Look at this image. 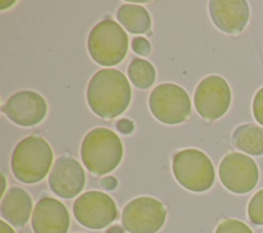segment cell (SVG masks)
I'll return each mask as SVG.
<instances>
[{"label":"cell","instance_id":"1","mask_svg":"<svg viewBox=\"0 0 263 233\" xmlns=\"http://www.w3.org/2000/svg\"><path fill=\"white\" fill-rule=\"evenodd\" d=\"M132 90L123 73L116 69H103L90 79L86 99L89 108L102 118L112 119L128 107Z\"/></svg>","mask_w":263,"mask_h":233},{"label":"cell","instance_id":"2","mask_svg":"<svg viewBox=\"0 0 263 233\" xmlns=\"http://www.w3.org/2000/svg\"><path fill=\"white\" fill-rule=\"evenodd\" d=\"M123 154L119 137L111 129L97 127L83 139L80 155L84 166L93 174H106L115 169Z\"/></svg>","mask_w":263,"mask_h":233},{"label":"cell","instance_id":"3","mask_svg":"<svg viewBox=\"0 0 263 233\" xmlns=\"http://www.w3.org/2000/svg\"><path fill=\"white\" fill-rule=\"evenodd\" d=\"M52 158V150L44 139L36 135L27 137L12 152V173L22 183H37L48 173Z\"/></svg>","mask_w":263,"mask_h":233},{"label":"cell","instance_id":"4","mask_svg":"<svg viewBox=\"0 0 263 233\" xmlns=\"http://www.w3.org/2000/svg\"><path fill=\"white\" fill-rule=\"evenodd\" d=\"M87 48L92 60L99 65L114 66L124 59L128 48V37L116 22L104 20L90 31Z\"/></svg>","mask_w":263,"mask_h":233},{"label":"cell","instance_id":"5","mask_svg":"<svg viewBox=\"0 0 263 233\" xmlns=\"http://www.w3.org/2000/svg\"><path fill=\"white\" fill-rule=\"evenodd\" d=\"M173 172L178 183L192 192H203L215 181V169L210 158L197 149H185L173 159Z\"/></svg>","mask_w":263,"mask_h":233},{"label":"cell","instance_id":"6","mask_svg":"<svg viewBox=\"0 0 263 233\" xmlns=\"http://www.w3.org/2000/svg\"><path fill=\"white\" fill-rule=\"evenodd\" d=\"M149 108L158 121L165 124H179L189 117L191 103L189 95L181 86L162 83L151 91Z\"/></svg>","mask_w":263,"mask_h":233},{"label":"cell","instance_id":"7","mask_svg":"<svg viewBox=\"0 0 263 233\" xmlns=\"http://www.w3.org/2000/svg\"><path fill=\"white\" fill-rule=\"evenodd\" d=\"M165 218V207L159 200L143 196L124 206L121 222L129 233H156L163 226Z\"/></svg>","mask_w":263,"mask_h":233},{"label":"cell","instance_id":"8","mask_svg":"<svg viewBox=\"0 0 263 233\" xmlns=\"http://www.w3.org/2000/svg\"><path fill=\"white\" fill-rule=\"evenodd\" d=\"M73 213L80 225L97 230L107 227L117 218V207L109 195L88 191L75 200Z\"/></svg>","mask_w":263,"mask_h":233},{"label":"cell","instance_id":"9","mask_svg":"<svg viewBox=\"0 0 263 233\" xmlns=\"http://www.w3.org/2000/svg\"><path fill=\"white\" fill-rule=\"evenodd\" d=\"M231 91L228 83L218 75L203 78L194 91V107L205 120L223 116L230 105Z\"/></svg>","mask_w":263,"mask_h":233},{"label":"cell","instance_id":"10","mask_svg":"<svg viewBox=\"0 0 263 233\" xmlns=\"http://www.w3.org/2000/svg\"><path fill=\"white\" fill-rule=\"evenodd\" d=\"M223 186L236 194H245L255 188L259 179L256 162L248 155L233 152L226 155L219 166Z\"/></svg>","mask_w":263,"mask_h":233},{"label":"cell","instance_id":"11","mask_svg":"<svg viewBox=\"0 0 263 233\" xmlns=\"http://www.w3.org/2000/svg\"><path fill=\"white\" fill-rule=\"evenodd\" d=\"M47 111L45 100L33 90L13 93L2 106V112L9 120L21 126H33L41 122Z\"/></svg>","mask_w":263,"mask_h":233},{"label":"cell","instance_id":"12","mask_svg":"<svg viewBox=\"0 0 263 233\" xmlns=\"http://www.w3.org/2000/svg\"><path fill=\"white\" fill-rule=\"evenodd\" d=\"M85 184V173L80 163L69 156L58 158L51 168L48 185L51 191L62 198H73Z\"/></svg>","mask_w":263,"mask_h":233},{"label":"cell","instance_id":"13","mask_svg":"<svg viewBox=\"0 0 263 233\" xmlns=\"http://www.w3.org/2000/svg\"><path fill=\"white\" fill-rule=\"evenodd\" d=\"M69 225V212L58 199L43 197L36 203L32 215L35 233H67Z\"/></svg>","mask_w":263,"mask_h":233},{"label":"cell","instance_id":"14","mask_svg":"<svg viewBox=\"0 0 263 233\" xmlns=\"http://www.w3.org/2000/svg\"><path fill=\"white\" fill-rule=\"evenodd\" d=\"M213 23L223 32L237 34L249 20V5L245 0H212L209 5Z\"/></svg>","mask_w":263,"mask_h":233},{"label":"cell","instance_id":"15","mask_svg":"<svg viewBox=\"0 0 263 233\" xmlns=\"http://www.w3.org/2000/svg\"><path fill=\"white\" fill-rule=\"evenodd\" d=\"M32 211V199L27 191L20 187L10 188L3 196L0 212L4 220L14 227H23Z\"/></svg>","mask_w":263,"mask_h":233},{"label":"cell","instance_id":"16","mask_svg":"<svg viewBox=\"0 0 263 233\" xmlns=\"http://www.w3.org/2000/svg\"><path fill=\"white\" fill-rule=\"evenodd\" d=\"M118 22L133 34H144L151 28V17L145 7L137 4H123L116 13Z\"/></svg>","mask_w":263,"mask_h":233},{"label":"cell","instance_id":"17","mask_svg":"<svg viewBox=\"0 0 263 233\" xmlns=\"http://www.w3.org/2000/svg\"><path fill=\"white\" fill-rule=\"evenodd\" d=\"M233 145L240 151L251 155L263 154V127L254 124H242L232 134Z\"/></svg>","mask_w":263,"mask_h":233},{"label":"cell","instance_id":"18","mask_svg":"<svg viewBox=\"0 0 263 233\" xmlns=\"http://www.w3.org/2000/svg\"><path fill=\"white\" fill-rule=\"evenodd\" d=\"M127 75L132 83L140 88H149L155 80L154 67L148 61L142 59H134L127 68Z\"/></svg>","mask_w":263,"mask_h":233},{"label":"cell","instance_id":"19","mask_svg":"<svg viewBox=\"0 0 263 233\" xmlns=\"http://www.w3.org/2000/svg\"><path fill=\"white\" fill-rule=\"evenodd\" d=\"M248 215L254 224L263 225V189L251 198L248 205Z\"/></svg>","mask_w":263,"mask_h":233},{"label":"cell","instance_id":"20","mask_svg":"<svg viewBox=\"0 0 263 233\" xmlns=\"http://www.w3.org/2000/svg\"><path fill=\"white\" fill-rule=\"evenodd\" d=\"M215 233H253V231L242 222L234 219H228L221 222Z\"/></svg>","mask_w":263,"mask_h":233},{"label":"cell","instance_id":"21","mask_svg":"<svg viewBox=\"0 0 263 233\" xmlns=\"http://www.w3.org/2000/svg\"><path fill=\"white\" fill-rule=\"evenodd\" d=\"M253 113L255 119L263 125V87L259 89L253 101Z\"/></svg>","mask_w":263,"mask_h":233},{"label":"cell","instance_id":"22","mask_svg":"<svg viewBox=\"0 0 263 233\" xmlns=\"http://www.w3.org/2000/svg\"><path fill=\"white\" fill-rule=\"evenodd\" d=\"M133 50L140 55H148L150 53V43L144 37H136L132 41Z\"/></svg>","mask_w":263,"mask_h":233},{"label":"cell","instance_id":"23","mask_svg":"<svg viewBox=\"0 0 263 233\" xmlns=\"http://www.w3.org/2000/svg\"><path fill=\"white\" fill-rule=\"evenodd\" d=\"M116 127L122 133H129L134 130V123L128 119H121L117 121Z\"/></svg>","mask_w":263,"mask_h":233},{"label":"cell","instance_id":"24","mask_svg":"<svg viewBox=\"0 0 263 233\" xmlns=\"http://www.w3.org/2000/svg\"><path fill=\"white\" fill-rule=\"evenodd\" d=\"M101 185L106 190H113L117 186V181L113 177H106L101 180Z\"/></svg>","mask_w":263,"mask_h":233},{"label":"cell","instance_id":"25","mask_svg":"<svg viewBox=\"0 0 263 233\" xmlns=\"http://www.w3.org/2000/svg\"><path fill=\"white\" fill-rule=\"evenodd\" d=\"M0 233H15L14 230L3 220L0 221Z\"/></svg>","mask_w":263,"mask_h":233},{"label":"cell","instance_id":"26","mask_svg":"<svg viewBox=\"0 0 263 233\" xmlns=\"http://www.w3.org/2000/svg\"><path fill=\"white\" fill-rule=\"evenodd\" d=\"M106 233H124V232L120 226H112L107 230Z\"/></svg>","mask_w":263,"mask_h":233},{"label":"cell","instance_id":"27","mask_svg":"<svg viewBox=\"0 0 263 233\" xmlns=\"http://www.w3.org/2000/svg\"><path fill=\"white\" fill-rule=\"evenodd\" d=\"M4 187H5V180H4V177L2 176V191H1V195L4 192Z\"/></svg>","mask_w":263,"mask_h":233}]
</instances>
